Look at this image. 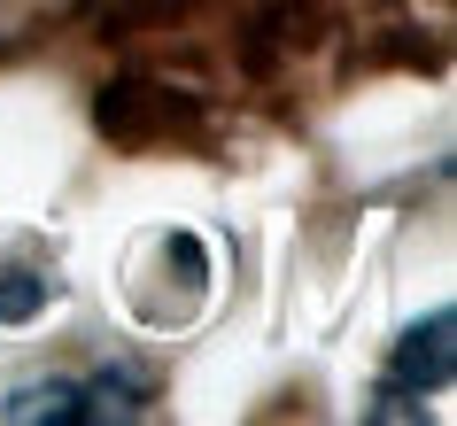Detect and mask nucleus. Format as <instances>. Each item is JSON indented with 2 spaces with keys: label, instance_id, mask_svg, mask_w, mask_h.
I'll use <instances>...</instances> for the list:
<instances>
[{
  "label": "nucleus",
  "instance_id": "7ed1b4c3",
  "mask_svg": "<svg viewBox=\"0 0 457 426\" xmlns=\"http://www.w3.org/2000/svg\"><path fill=\"white\" fill-rule=\"evenodd\" d=\"M47 303H54L47 263H0V326H31Z\"/></svg>",
  "mask_w": 457,
  "mask_h": 426
},
{
  "label": "nucleus",
  "instance_id": "f257e3e1",
  "mask_svg": "<svg viewBox=\"0 0 457 426\" xmlns=\"http://www.w3.org/2000/svg\"><path fill=\"white\" fill-rule=\"evenodd\" d=\"M140 388H124L109 372H78V380H39V388H16L0 403V419H47V426H101V419H132L140 411Z\"/></svg>",
  "mask_w": 457,
  "mask_h": 426
},
{
  "label": "nucleus",
  "instance_id": "f03ea898",
  "mask_svg": "<svg viewBox=\"0 0 457 426\" xmlns=\"http://www.w3.org/2000/svg\"><path fill=\"white\" fill-rule=\"evenodd\" d=\"M450 372H457V310H427V318L395 341V356H387L380 411H419V396L450 388Z\"/></svg>",
  "mask_w": 457,
  "mask_h": 426
}]
</instances>
